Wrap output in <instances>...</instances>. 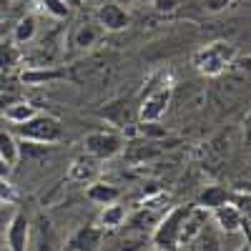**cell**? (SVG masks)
<instances>
[{"label": "cell", "instance_id": "484cf974", "mask_svg": "<svg viewBox=\"0 0 251 251\" xmlns=\"http://www.w3.org/2000/svg\"><path fill=\"white\" fill-rule=\"evenodd\" d=\"M10 171H13V169H10V166H8L3 158H0V178H8V176H10Z\"/></svg>", "mask_w": 251, "mask_h": 251}, {"label": "cell", "instance_id": "2e32d148", "mask_svg": "<svg viewBox=\"0 0 251 251\" xmlns=\"http://www.w3.org/2000/svg\"><path fill=\"white\" fill-rule=\"evenodd\" d=\"M38 113V108L35 106H30L28 100H13L10 106H5V111H3V116L10 121V123H15V126H20V123H25L28 118H33Z\"/></svg>", "mask_w": 251, "mask_h": 251}, {"label": "cell", "instance_id": "cb8c5ba5", "mask_svg": "<svg viewBox=\"0 0 251 251\" xmlns=\"http://www.w3.org/2000/svg\"><path fill=\"white\" fill-rule=\"evenodd\" d=\"M181 5V0H153L156 13H174Z\"/></svg>", "mask_w": 251, "mask_h": 251}, {"label": "cell", "instance_id": "9a60e30c", "mask_svg": "<svg viewBox=\"0 0 251 251\" xmlns=\"http://www.w3.org/2000/svg\"><path fill=\"white\" fill-rule=\"evenodd\" d=\"M226 201H231V194L221 186H206L201 191V196H199V206L206 208V211H214V208L224 206Z\"/></svg>", "mask_w": 251, "mask_h": 251}, {"label": "cell", "instance_id": "ffe728a7", "mask_svg": "<svg viewBox=\"0 0 251 251\" xmlns=\"http://www.w3.org/2000/svg\"><path fill=\"white\" fill-rule=\"evenodd\" d=\"M136 133H141L146 141H158V138H166L169 136V128L166 126H161L158 121H141L138 126H136Z\"/></svg>", "mask_w": 251, "mask_h": 251}, {"label": "cell", "instance_id": "44dd1931", "mask_svg": "<svg viewBox=\"0 0 251 251\" xmlns=\"http://www.w3.org/2000/svg\"><path fill=\"white\" fill-rule=\"evenodd\" d=\"M40 3H43V8H46L53 18H58V20H63V18L71 15V8H68L66 0H40Z\"/></svg>", "mask_w": 251, "mask_h": 251}, {"label": "cell", "instance_id": "83f0119b", "mask_svg": "<svg viewBox=\"0 0 251 251\" xmlns=\"http://www.w3.org/2000/svg\"><path fill=\"white\" fill-rule=\"evenodd\" d=\"M8 8H10V0H0V18L8 15Z\"/></svg>", "mask_w": 251, "mask_h": 251}, {"label": "cell", "instance_id": "8992f818", "mask_svg": "<svg viewBox=\"0 0 251 251\" xmlns=\"http://www.w3.org/2000/svg\"><path fill=\"white\" fill-rule=\"evenodd\" d=\"M103 33H106V30L96 23V18H86V20H80V23L71 30L68 43H71V48L86 50V48H93L98 43V40L103 38Z\"/></svg>", "mask_w": 251, "mask_h": 251}, {"label": "cell", "instance_id": "e0dca14e", "mask_svg": "<svg viewBox=\"0 0 251 251\" xmlns=\"http://www.w3.org/2000/svg\"><path fill=\"white\" fill-rule=\"evenodd\" d=\"M0 158H3L10 169L20 161V143L10 131H0Z\"/></svg>", "mask_w": 251, "mask_h": 251}, {"label": "cell", "instance_id": "277c9868", "mask_svg": "<svg viewBox=\"0 0 251 251\" xmlns=\"http://www.w3.org/2000/svg\"><path fill=\"white\" fill-rule=\"evenodd\" d=\"M123 136L116 131H93L83 138V146H86V153L93 156L96 161H108L113 156H118L126 146H123Z\"/></svg>", "mask_w": 251, "mask_h": 251}, {"label": "cell", "instance_id": "5b68a950", "mask_svg": "<svg viewBox=\"0 0 251 251\" xmlns=\"http://www.w3.org/2000/svg\"><path fill=\"white\" fill-rule=\"evenodd\" d=\"M96 23L106 33H118V30H126L131 25V15L118 3H100L96 10Z\"/></svg>", "mask_w": 251, "mask_h": 251}, {"label": "cell", "instance_id": "52a82bcc", "mask_svg": "<svg viewBox=\"0 0 251 251\" xmlns=\"http://www.w3.org/2000/svg\"><path fill=\"white\" fill-rule=\"evenodd\" d=\"M208 211L201 206H191V211L186 214L183 224H181V231H178V246H188L196 236L203 234V226H206Z\"/></svg>", "mask_w": 251, "mask_h": 251}, {"label": "cell", "instance_id": "f546056e", "mask_svg": "<svg viewBox=\"0 0 251 251\" xmlns=\"http://www.w3.org/2000/svg\"><path fill=\"white\" fill-rule=\"evenodd\" d=\"M91 3H100V0H91Z\"/></svg>", "mask_w": 251, "mask_h": 251}, {"label": "cell", "instance_id": "3957f363", "mask_svg": "<svg viewBox=\"0 0 251 251\" xmlns=\"http://www.w3.org/2000/svg\"><path fill=\"white\" fill-rule=\"evenodd\" d=\"M234 55H236L234 46H228V43H214V46L199 50V53L194 55V63L199 66L201 73H206V75H219V73L226 71V66H231Z\"/></svg>", "mask_w": 251, "mask_h": 251}, {"label": "cell", "instance_id": "4316f807", "mask_svg": "<svg viewBox=\"0 0 251 251\" xmlns=\"http://www.w3.org/2000/svg\"><path fill=\"white\" fill-rule=\"evenodd\" d=\"M228 3V0H208V8H211V10H219V8H224Z\"/></svg>", "mask_w": 251, "mask_h": 251}, {"label": "cell", "instance_id": "6da1fadb", "mask_svg": "<svg viewBox=\"0 0 251 251\" xmlns=\"http://www.w3.org/2000/svg\"><path fill=\"white\" fill-rule=\"evenodd\" d=\"M188 211H191V206L181 203V206H174L171 211H166L158 219V224L153 228V236H151V241H153V246L158 251H174V249H178V231H181V224H183Z\"/></svg>", "mask_w": 251, "mask_h": 251}, {"label": "cell", "instance_id": "30bf717a", "mask_svg": "<svg viewBox=\"0 0 251 251\" xmlns=\"http://www.w3.org/2000/svg\"><path fill=\"white\" fill-rule=\"evenodd\" d=\"M100 239H103V228L100 226H83L68 241V251H98Z\"/></svg>", "mask_w": 251, "mask_h": 251}, {"label": "cell", "instance_id": "f1b7e54d", "mask_svg": "<svg viewBox=\"0 0 251 251\" xmlns=\"http://www.w3.org/2000/svg\"><path fill=\"white\" fill-rule=\"evenodd\" d=\"M239 251H251V246H249V244H244V246H241Z\"/></svg>", "mask_w": 251, "mask_h": 251}, {"label": "cell", "instance_id": "8fae6325", "mask_svg": "<svg viewBox=\"0 0 251 251\" xmlns=\"http://www.w3.org/2000/svg\"><path fill=\"white\" fill-rule=\"evenodd\" d=\"M246 216L249 214H241L231 201H226L224 206L214 208V219H216V224L224 228V231H241V224H244Z\"/></svg>", "mask_w": 251, "mask_h": 251}, {"label": "cell", "instance_id": "4fadbf2b", "mask_svg": "<svg viewBox=\"0 0 251 251\" xmlns=\"http://www.w3.org/2000/svg\"><path fill=\"white\" fill-rule=\"evenodd\" d=\"M86 196L93 201V203H100V206H108V203H116L121 199V188L113 186V183H106V181H96L86 188Z\"/></svg>", "mask_w": 251, "mask_h": 251}, {"label": "cell", "instance_id": "7a4b0ae2", "mask_svg": "<svg viewBox=\"0 0 251 251\" xmlns=\"http://www.w3.org/2000/svg\"><path fill=\"white\" fill-rule=\"evenodd\" d=\"M15 128H18L20 138H25L30 143H58L63 138L60 121L55 116H48V113H35L33 118L15 126Z\"/></svg>", "mask_w": 251, "mask_h": 251}, {"label": "cell", "instance_id": "ba28073f", "mask_svg": "<svg viewBox=\"0 0 251 251\" xmlns=\"http://www.w3.org/2000/svg\"><path fill=\"white\" fill-rule=\"evenodd\" d=\"M171 98H174V91H171V88H158V91H153L149 98L143 100L138 118H141V121H158L166 111H169Z\"/></svg>", "mask_w": 251, "mask_h": 251}, {"label": "cell", "instance_id": "d4e9b609", "mask_svg": "<svg viewBox=\"0 0 251 251\" xmlns=\"http://www.w3.org/2000/svg\"><path fill=\"white\" fill-rule=\"evenodd\" d=\"M13 100H15V96H5V93H0V111H5V106H10Z\"/></svg>", "mask_w": 251, "mask_h": 251}, {"label": "cell", "instance_id": "ac0fdd59", "mask_svg": "<svg viewBox=\"0 0 251 251\" xmlns=\"http://www.w3.org/2000/svg\"><path fill=\"white\" fill-rule=\"evenodd\" d=\"M35 30H38L35 15H25V18H20L18 23H15L13 40H15V43H30V40L35 38Z\"/></svg>", "mask_w": 251, "mask_h": 251}, {"label": "cell", "instance_id": "7c38bea8", "mask_svg": "<svg viewBox=\"0 0 251 251\" xmlns=\"http://www.w3.org/2000/svg\"><path fill=\"white\" fill-rule=\"evenodd\" d=\"M60 78H66V73L55 71L50 66H46V68L33 66V68H25L20 73V83H23V86H46V83H53V80H60Z\"/></svg>", "mask_w": 251, "mask_h": 251}, {"label": "cell", "instance_id": "9c48e42d", "mask_svg": "<svg viewBox=\"0 0 251 251\" xmlns=\"http://www.w3.org/2000/svg\"><path fill=\"white\" fill-rule=\"evenodd\" d=\"M30 241V224L25 214H15L8 226V249L10 251H28Z\"/></svg>", "mask_w": 251, "mask_h": 251}, {"label": "cell", "instance_id": "603a6c76", "mask_svg": "<svg viewBox=\"0 0 251 251\" xmlns=\"http://www.w3.org/2000/svg\"><path fill=\"white\" fill-rule=\"evenodd\" d=\"M15 203L18 201V191L8 183V178H0V203Z\"/></svg>", "mask_w": 251, "mask_h": 251}, {"label": "cell", "instance_id": "7402d4cb", "mask_svg": "<svg viewBox=\"0 0 251 251\" xmlns=\"http://www.w3.org/2000/svg\"><path fill=\"white\" fill-rule=\"evenodd\" d=\"M18 63V50L8 43H0V71H8Z\"/></svg>", "mask_w": 251, "mask_h": 251}, {"label": "cell", "instance_id": "5bb4252c", "mask_svg": "<svg viewBox=\"0 0 251 251\" xmlns=\"http://www.w3.org/2000/svg\"><path fill=\"white\" fill-rule=\"evenodd\" d=\"M96 163H98V161H96L93 156H80V158H75V161L71 163V169H68V178L75 181V183L91 181V178L98 174V166H96Z\"/></svg>", "mask_w": 251, "mask_h": 251}, {"label": "cell", "instance_id": "d6986e66", "mask_svg": "<svg viewBox=\"0 0 251 251\" xmlns=\"http://www.w3.org/2000/svg\"><path fill=\"white\" fill-rule=\"evenodd\" d=\"M126 221V208L118 203H108L103 206V214H100V226L103 228H118Z\"/></svg>", "mask_w": 251, "mask_h": 251}]
</instances>
